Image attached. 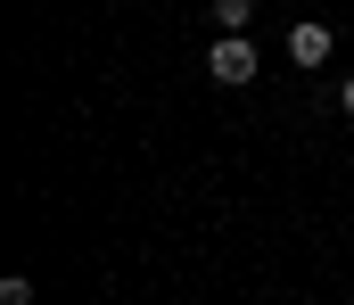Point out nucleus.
Masks as SVG:
<instances>
[{
    "label": "nucleus",
    "instance_id": "obj_1",
    "mask_svg": "<svg viewBox=\"0 0 354 305\" xmlns=\"http://www.w3.org/2000/svg\"><path fill=\"white\" fill-rule=\"evenodd\" d=\"M256 66H264V58H256V33H214L206 75H214L223 91H248V83H256Z\"/></svg>",
    "mask_w": 354,
    "mask_h": 305
},
{
    "label": "nucleus",
    "instance_id": "obj_2",
    "mask_svg": "<svg viewBox=\"0 0 354 305\" xmlns=\"http://www.w3.org/2000/svg\"><path fill=\"white\" fill-rule=\"evenodd\" d=\"M330 50H338L330 25H288V58H297V66H330Z\"/></svg>",
    "mask_w": 354,
    "mask_h": 305
},
{
    "label": "nucleus",
    "instance_id": "obj_3",
    "mask_svg": "<svg viewBox=\"0 0 354 305\" xmlns=\"http://www.w3.org/2000/svg\"><path fill=\"white\" fill-rule=\"evenodd\" d=\"M256 25V0H214V33H248Z\"/></svg>",
    "mask_w": 354,
    "mask_h": 305
},
{
    "label": "nucleus",
    "instance_id": "obj_4",
    "mask_svg": "<svg viewBox=\"0 0 354 305\" xmlns=\"http://www.w3.org/2000/svg\"><path fill=\"white\" fill-rule=\"evenodd\" d=\"M338 107H346V115H354V75H346V83H338Z\"/></svg>",
    "mask_w": 354,
    "mask_h": 305
}]
</instances>
